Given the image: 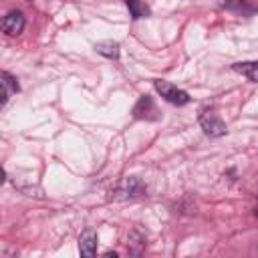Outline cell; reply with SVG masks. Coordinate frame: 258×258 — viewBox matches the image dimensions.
Wrapping results in <instances>:
<instances>
[{"label": "cell", "mask_w": 258, "mask_h": 258, "mask_svg": "<svg viewBox=\"0 0 258 258\" xmlns=\"http://www.w3.org/2000/svg\"><path fill=\"white\" fill-rule=\"evenodd\" d=\"M145 191L147 187L139 177H125L115 189H111V200H135L145 196Z\"/></svg>", "instance_id": "1"}, {"label": "cell", "mask_w": 258, "mask_h": 258, "mask_svg": "<svg viewBox=\"0 0 258 258\" xmlns=\"http://www.w3.org/2000/svg\"><path fill=\"white\" fill-rule=\"evenodd\" d=\"M79 252L87 258L97 254V234L93 230H85L79 238Z\"/></svg>", "instance_id": "7"}, {"label": "cell", "mask_w": 258, "mask_h": 258, "mask_svg": "<svg viewBox=\"0 0 258 258\" xmlns=\"http://www.w3.org/2000/svg\"><path fill=\"white\" fill-rule=\"evenodd\" d=\"M218 4L230 10H244L248 6V0H218Z\"/></svg>", "instance_id": "11"}, {"label": "cell", "mask_w": 258, "mask_h": 258, "mask_svg": "<svg viewBox=\"0 0 258 258\" xmlns=\"http://www.w3.org/2000/svg\"><path fill=\"white\" fill-rule=\"evenodd\" d=\"M95 50L107 58H119V42L115 40H103L95 44Z\"/></svg>", "instance_id": "10"}, {"label": "cell", "mask_w": 258, "mask_h": 258, "mask_svg": "<svg viewBox=\"0 0 258 258\" xmlns=\"http://www.w3.org/2000/svg\"><path fill=\"white\" fill-rule=\"evenodd\" d=\"M24 24H26V20H24V14H22L20 10H10V12L2 18V30H4L8 36L20 34V32L24 30Z\"/></svg>", "instance_id": "4"}, {"label": "cell", "mask_w": 258, "mask_h": 258, "mask_svg": "<svg viewBox=\"0 0 258 258\" xmlns=\"http://www.w3.org/2000/svg\"><path fill=\"white\" fill-rule=\"evenodd\" d=\"M232 69H234L236 73H240L242 77H246V79H250V81L258 83V60H244V62H236V64H232Z\"/></svg>", "instance_id": "8"}, {"label": "cell", "mask_w": 258, "mask_h": 258, "mask_svg": "<svg viewBox=\"0 0 258 258\" xmlns=\"http://www.w3.org/2000/svg\"><path fill=\"white\" fill-rule=\"evenodd\" d=\"M0 85H2V101H0V105L6 107L8 99H10L12 95H16V93L20 91V87H18L16 77H12L8 71H2V73H0Z\"/></svg>", "instance_id": "6"}, {"label": "cell", "mask_w": 258, "mask_h": 258, "mask_svg": "<svg viewBox=\"0 0 258 258\" xmlns=\"http://www.w3.org/2000/svg\"><path fill=\"white\" fill-rule=\"evenodd\" d=\"M125 4H127V8H129V14L137 20V18H145V16H149L151 14V8L143 2V0H125Z\"/></svg>", "instance_id": "9"}, {"label": "cell", "mask_w": 258, "mask_h": 258, "mask_svg": "<svg viewBox=\"0 0 258 258\" xmlns=\"http://www.w3.org/2000/svg\"><path fill=\"white\" fill-rule=\"evenodd\" d=\"M200 125L204 129V133L210 135V137H222V135L228 133L226 123L214 111H210V109H206V111L200 113Z\"/></svg>", "instance_id": "3"}, {"label": "cell", "mask_w": 258, "mask_h": 258, "mask_svg": "<svg viewBox=\"0 0 258 258\" xmlns=\"http://www.w3.org/2000/svg\"><path fill=\"white\" fill-rule=\"evenodd\" d=\"M133 115L137 119H157V107H155V103L151 101L149 95L139 97L137 105L133 107Z\"/></svg>", "instance_id": "5"}, {"label": "cell", "mask_w": 258, "mask_h": 258, "mask_svg": "<svg viewBox=\"0 0 258 258\" xmlns=\"http://www.w3.org/2000/svg\"><path fill=\"white\" fill-rule=\"evenodd\" d=\"M153 87H155V91H157L167 103H171V105L181 107V105H187V103H189V95H187L183 89H177L175 85H171V83H167V81L157 79V81H153Z\"/></svg>", "instance_id": "2"}, {"label": "cell", "mask_w": 258, "mask_h": 258, "mask_svg": "<svg viewBox=\"0 0 258 258\" xmlns=\"http://www.w3.org/2000/svg\"><path fill=\"white\" fill-rule=\"evenodd\" d=\"M254 214H256V216H258V208H256V210H254Z\"/></svg>", "instance_id": "12"}]
</instances>
